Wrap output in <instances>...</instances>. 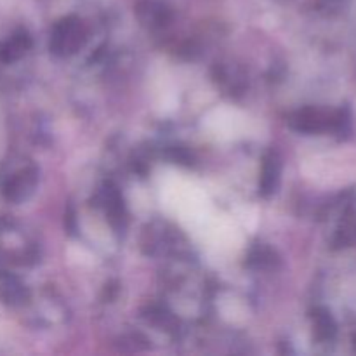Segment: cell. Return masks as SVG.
Wrapping results in <instances>:
<instances>
[{"instance_id":"6da1fadb","label":"cell","mask_w":356,"mask_h":356,"mask_svg":"<svg viewBox=\"0 0 356 356\" xmlns=\"http://www.w3.org/2000/svg\"><path fill=\"white\" fill-rule=\"evenodd\" d=\"M86 42V30L76 21H63L51 38V51L58 56H68L79 51Z\"/></svg>"},{"instance_id":"7a4b0ae2","label":"cell","mask_w":356,"mask_h":356,"mask_svg":"<svg viewBox=\"0 0 356 356\" xmlns=\"http://www.w3.org/2000/svg\"><path fill=\"white\" fill-rule=\"evenodd\" d=\"M337 124H339V120H337L336 115L325 113V111L315 110V108H305V110L292 115L291 120H289V125L292 129L299 132H308V134L327 131L330 127H336Z\"/></svg>"},{"instance_id":"3957f363","label":"cell","mask_w":356,"mask_h":356,"mask_svg":"<svg viewBox=\"0 0 356 356\" xmlns=\"http://www.w3.org/2000/svg\"><path fill=\"white\" fill-rule=\"evenodd\" d=\"M35 184H37V172L33 169H24L10 176L2 184V193L7 200L21 202L33 191Z\"/></svg>"},{"instance_id":"277c9868","label":"cell","mask_w":356,"mask_h":356,"mask_svg":"<svg viewBox=\"0 0 356 356\" xmlns=\"http://www.w3.org/2000/svg\"><path fill=\"white\" fill-rule=\"evenodd\" d=\"M282 172V160L277 152H268L263 160V170H261L259 191L263 197H270L277 191L278 183H280Z\"/></svg>"},{"instance_id":"5b68a950","label":"cell","mask_w":356,"mask_h":356,"mask_svg":"<svg viewBox=\"0 0 356 356\" xmlns=\"http://www.w3.org/2000/svg\"><path fill=\"white\" fill-rule=\"evenodd\" d=\"M30 45L31 40L30 37H28V33H24V31L16 33L9 42H6V44L0 47V59L6 63L16 61V59H19L21 56L30 49Z\"/></svg>"},{"instance_id":"8992f818","label":"cell","mask_w":356,"mask_h":356,"mask_svg":"<svg viewBox=\"0 0 356 356\" xmlns=\"http://www.w3.org/2000/svg\"><path fill=\"white\" fill-rule=\"evenodd\" d=\"M312 316L313 322H315L316 337L322 341L332 339L334 334H336V323H334L329 312H325V309H316V312H313Z\"/></svg>"},{"instance_id":"52a82bcc","label":"cell","mask_w":356,"mask_h":356,"mask_svg":"<svg viewBox=\"0 0 356 356\" xmlns=\"http://www.w3.org/2000/svg\"><path fill=\"white\" fill-rule=\"evenodd\" d=\"M0 298H2V301L7 302V305L16 306L26 301L28 292L17 280H7L0 285Z\"/></svg>"},{"instance_id":"ba28073f","label":"cell","mask_w":356,"mask_h":356,"mask_svg":"<svg viewBox=\"0 0 356 356\" xmlns=\"http://www.w3.org/2000/svg\"><path fill=\"white\" fill-rule=\"evenodd\" d=\"M249 263L256 264L257 268H264L268 266V264L275 263V254L271 252L270 249H266V247H259V249H256L252 254H250Z\"/></svg>"},{"instance_id":"9c48e42d","label":"cell","mask_w":356,"mask_h":356,"mask_svg":"<svg viewBox=\"0 0 356 356\" xmlns=\"http://www.w3.org/2000/svg\"><path fill=\"white\" fill-rule=\"evenodd\" d=\"M169 159L176 163H190L191 155L184 148H170Z\"/></svg>"}]
</instances>
